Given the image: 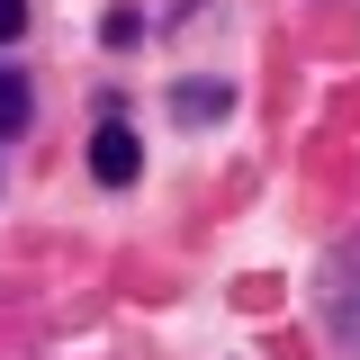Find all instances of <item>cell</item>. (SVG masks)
I'll return each mask as SVG.
<instances>
[{
  "instance_id": "obj_1",
  "label": "cell",
  "mask_w": 360,
  "mask_h": 360,
  "mask_svg": "<svg viewBox=\"0 0 360 360\" xmlns=\"http://www.w3.org/2000/svg\"><path fill=\"white\" fill-rule=\"evenodd\" d=\"M324 324H333V342L360 360V243L324 262Z\"/></svg>"
},
{
  "instance_id": "obj_2",
  "label": "cell",
  "mask_w": 360,
  "mask_h": 360,
  "mask_svg": "<svg viewBox=\"0 0 360 360\" xmlns=\"http://www.w3.org/2000/svg\"><path fill=\"white\" fill-rule=\"evenodd\" d=\"M90 172L108 180V189H135V172H144V153H135V127L99 117V135H90Z\"/></svg>"
},
{
  "instance_id": "obj_3",
  "label": "cell",
  "mask_w": 360,
  "mask_h": 360,
  "mask_svg": "<svg viewBox=\"0 0 360 360\" xmlns=\"http://www.w3.org/2000/svg\"><path fill=\"white\" fill-rule=\"evenodd\" d=\"M27 117H37V90H27V72H9V63H0V144L27 127Z\"/></svg>"
},
{
  "instance_id": "obj_4",
  "label": "cell",
  "mask_w": 360,
  "mask_h": 360,
  "mask_svg": "<svg viewBox=\"0 0 360 360\" xmlns=\"http://www.w3.org/2000/svg\"><path fill=\"white\" fill-rule=\"evenodd\" d=\"M172 108L189 117V127H207V117H225V108H234V90H225V82H198V90H172Z\"/></svg>"
},
{
  "instance_id": "obj_5",
  "label": "cell",
  "mask_w": 360,
  "mask_h": 360,
  "mask_svg": "<svg viewBox=\"0 0 360 360\" xmlns=\"http://www.w3.org/2000/svg\"><path fill=\"white\" fill-rule=\"evenodd\" d=\"M9 37H27V0H0V45Z\"/></svg>"
}]
</instances>
